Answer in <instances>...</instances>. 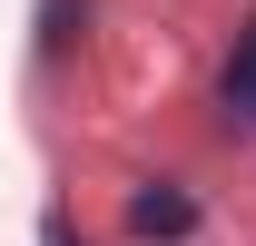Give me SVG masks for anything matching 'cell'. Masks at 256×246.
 Returning <instances> with one entry per match:
<instances>
[{"mask_svg":"<svg viewBox=\"0 0 256 246\" xmlns=\"http://www.w3.org/2000/svg\"><path fill=\"white\" fill-rule=\"evenodd\" d=\"M128 226L158 236V246H178V236H197V197L188 187H138V197H128Z\"/></svg>","mask_w":256,"mask_h":246,"instance_id":"1","label":"cell"},{"mask_svg":"<svg viewBox=\"0 0 256 246\" xmlns=\"http://www.w3.org/2000/svg\"><path fill=\"white\" fill-rule=\"evenodd\" d=\"M50 246H69V226H50Z\"/></svg>","mask_w":256,"mask_h":246,"instance_id":"3","label":"cell"},{"mask_svg":"<svg viewBox=\"0 0 256 246\" xmlns=\"http://www.w3.org/2000/svg\"><path fill=\"white\" fill-rule=\"evenodd\" d=\"M217 98H226V118H236V128H256V20L236 30V50H226V79H217Z\"/></svg>","mask_w":256,"mask_h":246,"instance_id":"2","label":"cell"}]
</instances>
